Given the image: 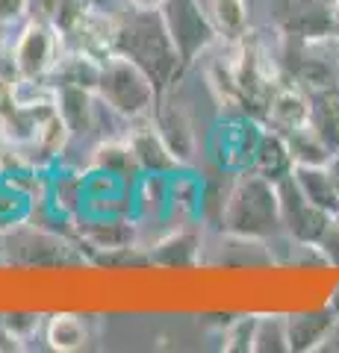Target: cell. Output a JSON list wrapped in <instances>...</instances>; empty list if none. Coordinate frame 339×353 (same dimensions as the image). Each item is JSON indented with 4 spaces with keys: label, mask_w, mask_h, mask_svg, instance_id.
Returning <instances> with one entry per match:
<instances>
[{
    "label": "cell",
    "mask_w": 339,
    "mask_h": 353,
    "mask_svg": "<svg viewBox=\"0 0 339 353\" xmlns=\"http://www.w3.org/2000/svg\"><path fill=\"white\" fill-rule=\"evenodd\" d=\"M292 176L298 183V189L307 194V201L316 203L319 209H325L327 215L339 212V194H336V183L331 174V165L327 168H310V165H295Z\"/></svg>",
    "instance_id": "cell-21"
},
{
    "label": "cell",
    "mask_w": 339,
    "mask_h": 353,
    "mask_svg": "<svg viewBox=\"0 0 339 353\" xmlns=\"http://www.w3.org/2000/svg\"><path fill=\"white\" fill-rule=\"evenodd\" d=\"M331 21H333L336 36H339V0H331Z\"/></svg>",
    "instance_id": "cell-31"
},
{
    "label": "cell",
    "mask_w": 339,
    "mask_h": 353,
    "mask_svg": "<svg viewBox=\"0 0 339 353\" xmlns=\"http://www.w3.org/2000/svg\"><path fill=\"white\" fill-rule=\"evenodd\" d=\"M257 318H236L224 333V350H251L254 347Z\"/></svg>",
    "instance_id": "cell-27"
},
{
    "label": "cell",
    "mask_w": 339,
    "mask_h": 353,
    "mask_svg": "<svg viewBox=\"0 0 339 353\" xmlns=\"http://www.w3.org/2000/svg\"><path fill=\"white\" fill-rule=\"evenodd\" d=\"M39 315H9L6 321H3V327L12 333L18 341H27L32 333H39Z\"/></svg>",
    "instance_id": "cell-29"
},
{
    "label": "cell",
    "mask_w": 339,
    "mask_h": 353,
    "mask_svg": "<svg viewBox=\"0 0 339 353\" xmlns=\"http://www.w3.org/2000/svg\"><path fill=\"white\" fill-rule=\"evenodd\" d=\"M218 224H222V233L233 239L271 241V236L283 233L278 183H271L254 171L236 174L233 185L224 194Z\"/></svg>",
    "instance_id": "cell-1"
},
{
    "label": "cell",
    "mask_w": 339,
    "mask_h": 353,
    "mask_svg": "<svg viewBox=\"0 0 339 353\" xmlns=\"http://www.w3.org/2000/svg\"><path fill=\"white\" fill-rule=\"evenodd\" d=\"M133 12H159L166 0H127Z\"/></svg>",
    "instance_id": "cell-30"
},
{
    "label": "cell",
    "mask_w": 339,
    "mask_h": 353,
    "mask_svg": "<svg viewBox=\"0 0 339 353\" xmlns=\"http://www.w3.org/2000/svg\"><path fill=\"white\" fill-rule=\"evenodd\" d=\"M95 94L124 121L151 118L159 101V88L151 80V74L124 53H109L104 59Z\"/></svg>",
    "instance_id": "cell-3"
},
{
    "label": "cell",
    "mask_w": 339,
    "mask_h": 353,
    "mask_svg": "<svg viewBox=\"0 0 339 353\" xmlns=\"http://www.w3.org/2000/svg\"><path fill=\"white\" fill-rule=\"evenodd\" d=\"M204 212V176L189 168H180L168 176V236L192 227Z\"/></svg>",
    "instance_id": "cell-13"
},
{
    "label": "cell",
    "mask_w": 339,
    "mask_h": 353,
    "mask_svg": "<svg viewBox=\"0 0 339 353\" xmlns=\"http://www.w3.org/2000/svg\"><path fill=\"white\" fill-rule=\"evenodd\" d=\"M62 32H65L68 48L86 50L97 59H106L109 53H115L118 21L92 3H80L74 9V15L68 18V24L62 27Z\"/></svg>",
    "instance_id": "cell-8"
},
{
    "label": "cell",
    "mask_w": 339,
    "mask_h": 353,
    "mask_svg": "<svg viewBox=\"0 0 339 353\" xmlns=\"http://www.w3.org/2000/svg\"><path fill=\"white\" fill-rule=\"evenodd\" d=\"M310 97H313V130L339 157V88L316 92Z\"/></svg>",
    "instance_id": "cell-24"
},
{
    "label": "cell",
    "mask_w": 339,
    "mask_h": 353,
    "mask_svg": "<svg viewBox=\"0 0 339 353\" xmlns=\"http://www.w3.org/2000/svg\"><path fill=\"white\" fill-rule=\"evenodd\" d=\"M262 121H266V127L278 130V132H292V130L310 127L313 124L310 92H304L298 83H280L269 97Z\"/></svg>",
    "instance_id": "cell-14"
},
{
    "label": "cell",
    "mask_w": 339,
    "mask_h": 353,
    "mask_svg": "<svg viewBox=\"0 0 339 353\" xmlns=\"http://www.w3.org/2000/svg\"><path fill=\"white\" fill-rule=\"evenodd\" d=\"M32 201L30 194H24L12 180H6L0 174V233H9L18 224H27Z\"/></svg>",
    "instance_id": "cell-25"
},
{
    "label": "cell",
    "mask_w": 339,
    "mask_h": 353,
    "mask_svg": "<svg viewBox=\"0 0 339 353\" xmlns=\"http://www.w3.org/2000/svg\"><path fill=\"white\" fill-rule=\"evenodd\" d=\"M124 139H127L130 150H133V159L142 174H174L183 168L180 159L174 157L171 148L166 145V139L159 136L154 118L130 121Z\"/></svg>",
    "instance_id": "cell-12"
},
{
    "label": "cell",
    "mask_w": 339,
    "mask_h": 353,
    "mask_svg": "<svg viewBox=\"0 0 339 353\" xmlns=\"http://www.w3.org/2000/svg\"><path fill=\"white\" fill-rule=\"evenodd\" d=\"M336 318L331 315H289L287 333H289V350H316L333 330Z\"/></svg>",
    "instance_id": "cell-23"
},
{
    "label": "cell",
    "mask_w": 339,
    "mask_h": 353,
    "mask_svg": "<svg viewBox=\"0 0 339 353\" xmlns=\"http://www.w3.org/2000/svg\"><path fill=\"white\" fill-rule=\"evenodd\" d=\"M316 253H319L325 262H331L339 268V212L331 215V221H327L322 239L316 241Z\"/></svg>",
    "instance_id": "cell-28"
},
{
    "label": "cell",
    "mask_w": 339,
    "mask_h": 353,
    "mask_svg": "<svg viewBox=\"0 0 339 353\" xmlns=\"http://www.w3.org/2000/svg\"><path fill=\"white\" fill-rule=\"evenodd\" d=\"M115 53H124V57L139 62L151 74V80L157 83L159 94L171 92V85L180 77V68L186 65L159 12H133L130 21L118 24Z\"/></svg>",
    "instance_id": "cell-2"
},
{
    "label": "cell",
    "mask_w": 339,
    "mask_h": 353,
    "mask_svg": "<svg viewBox=\"0 0 339 353\" xmlns=\"http://www.w3.org/2000/svg\"><path fill=\"white\" fill-rule=\"evenodd\" d=\"M278 27L301 41H327L336 36L331 3H322V0H280Z\"/></svg>",
    "instance_id": "cell-11"
},
{
    "label": "cell",
    "mask_w": 339,
    "mask_h": 353,
    "mask_svg": "<svg viewBox=\"0 0 339 353\" xmlns=\"http://www.w3.org/2000/svg\"><path fill=\"white\" fill-rule=\"evenodd\" d=\"M65 50H68V41H65L62 27L53 24L50 18L30 15L12 41L15 80L18 77L21 80H48Z\"/></svg>",
    "instance_id": "cell-4"
},
{
    "label": "cell",
    "mask_w": 339,
    "mask_h": 353,
    "mask_svg": "<svg viewBox=\"0 0 339 353\" xmlns=\"http://www.w3.org/2000/svg\"><path fill=\"white\" fill-rule=\"evenodd\" d=\"M104 59L92 57L86 50L68 48L57 62V68L50 71L48 80L53 85H71V88H86V92H97V80H101Z\"/></svg>",
    "instance_id": "cell-15"
},
{
    "label": "cell",
    "mask_w": 339,
    "mask_h": 353,
    "mask_svg": "<svg viewBox=\"0 0 339 353\" xmlns=\"http://www.w3.org/2000/svg\"><path fill=\"white\" fill-rule=\"evenodd\" d=\"M278 197H280L283 233H287L289 239H295L298 245H304V248H316V241L322 239L331 215L307 201V194L298 189V183H295L292 174L278 180Z\"/></svg>",
    "instance_id": "cell-7"
},
{
    "label": "cell",
    "mask_w": 339,
    "mask_h": 353,
    "mask_svg": "<svg viewBox=\"0 0 339 353\" xmlns=\"http://www.w3.org/2000/svg\"><path fill=\"white\" fill-rule=\"evenodd\" d=\"M331 174H333V183H336V194H339V157L331 162Z\"/></svg>",
    "instance_id": "cell-32"
},
{
    "label": "cell",
    "mask_w": 339,
    "mask_h": 353,
    "mask_svg": "<svg viewBox=\"0 0 339 353\" xmlns=\"http://www.w3.org/2000/svg\"><path fill=\"white\" fill-rule=\"evenodd\" d=\"M154 124L159 130V136L166 139V145L171 148V153L180 159L183 168H192L198 162L201 153V141H198V130H195V121L189 115L180 101H171L168 92L159 94L157 109H154Z\"/></svg>",
    "instance_id": "cell-9"
},
{
    "label": "cell",
    "mask_w": 339,
    "mask_h": 353,
    "mask_svg": "<svg viewBox=\"0 0 339 353\" xmlns=\"http://www.w3.org/2000/svg\"><path fill=\"white\" fill-rule=\"evenodd\" d=\"M262 132H266V127L254 115H231L218 121L210 136V157L227 174L251 171L262 141Z\"/></svg>",
    "instance_id": "cell-6"
},
{
    "label": "cell",
    "mask_w": 339,
    "mask_h": 353,
    "mask_svg": "<svg viewBox=\"0 0 339 353\" xmlns=\"http://www.w3.org/2000/svg\"><path fill=\"white\" fill-rule=\"evenodd\" d=\"M333 309L339 312V289H336V294H333Z\"/></svg>",
    "instance_id": "cell-33"
},
{
    "label": "cell",
    "mask_w": 339,
    "mask_h": 353,
    "mask_svg": "<svg viewBox=\"0 0 339 353\" xmlns=\"http://www.w3.org/2000/svg\"><path fill=\"white\" fill-rule=\"evenodd\" d=\"M206 12L218 32V41L231 44L248 36L251 27V9L248 0H206Z\"/></svg>",
    "instance_id": "cell-20"
},
{
    "label": "cell",
    "mask_w": 339,
    "mask_h": 353,
    "mask_svg": "<svg viewBox=\"0 0 339 353\" xmlns=\"http://www.w3.org/2000/svg\"><path fill=\"white\" fill-rule=\"evenodd\" d=\"M260 353L269 350H289V333H287V318L280 315H262L257 318V330H254V347Z\"/></svg>",
    "instance_id": "cell-26"
},
{
    "label": "cell",
    "mask_w": 339,
    "mask_h": 353,
    "mask_svg": "<svg viewBox=\"0 0 339 353\" xmlns=\"http://www.w3.org/2000/svg\"><path fill=\"white\" fill-rule=\"evenodd\" d=\"M74 233L97 253H118L139 248V224L133 215H80Z\"/></svg>",
    "instance_id": "cell-10"
},
{
    "label": "cell",
    "mask_w": 339,
    "mask_h": 353,
    "mask_svg": "<svg viewBox=\"0 0 339 353\" xmlns=\"http://www.w3.org/2000/svg\"><path fill=\"white\" fill-rule=\"evenodd\" d=\"M292 168H295V165H292V157H289V148H287L283 132L266 127L251 171L260 174V176H266V180H271V183H278V180H283V176H289Z\"/></svg>",
    "instance_id": "cell-19"
},
{
    "label": "cell",
    "mask_w": 339,
    "mask_h": 353,
    "mask_svg": "<svg viewBox=\"0 0 339 353\" xmlns=\"http://www.w3.org/2000/svg\"><path fill=\"white\" fill-rule=\"evenodd\" d=\"M0 145H3V132H0Z\"/></svg>",
    "instance_id": "cell-34"
},
{
    "label": "cell",
    "mask_w": 339,
    "mask_h": 353,
    "mask_svg": "<svg viewBox=\"0 0 339 353\" xmlns=\"http://www.w3.org/2000/svg\"><path fill=\"white\" fill-rule=\"evenodd\" d=\"M57 109L71 127V136H89L95 132V115H97V94L86 88L57 85Z\"/></svg>",
    "instance_id": "cell-16"
},
{
    "label": "cell",
    "mask_w": 339,
    "mask_h": 353,
    "mask_svg": "<svg viewBox=\"0 0 339 353\" xmlns=\"http://www.w3.org/2000/svg\"><path fill=\"white\" fill-rule=\"evenodd\" d=\"M287 139V148H289V157H292V165H310V168H327L336 153L325 145V139L319 132L310 127H301V130H292V132H283Z\"/></svg>",
    "instance_id": "cell-22"
},
{
    "label": "cell",
    "mask_w": 339,
    "mask_h": 353,
    "mask_svg": "<svg viewBox=\"0 0 339 353\" xmlns=\"http://www.w3.org/2000/svg\"><path fill=\"white\" fill-rule=\"evenodd\" d=\"M159 15L186 65L204 57L218 41V32L210 21V12H206V0H166Z\"/></svg>",
    "instance_id": "cell-5"
},
{
    "label": "cell",
    "mask_w": 339,
    "mask_h": 353,
    "mask_svg": "<svg viewBox=\"0 0 339 353\" xmlns=\"http://www.w3.org/2000/svg\"><path fill=\"white\" fill-rule=\"evenodd\" d=\"M41 333H45L48 347L57 350V353H77V350H83L86 345H89V339H92L86 321L74 312L50 315L45 321V327H41Z\"/></svg>",
    "instance_id": "cell-18"
},
{
    "label": "cell",
    "mask_w": 339,
    "mask_h": 353,
    "mask_svg": "<svg viewBox=\"0 0 339 353\" xmlns=\"http://www.w3.org/2000/svg\"><path fill=\"white\" fill-rule=\"evenodd\" d=\"M86 168H101V171H113L124 180L136 183L142 171L133 159V150H130L127 139H97V145L89 150V162Z\"/></svg>",
    "instance_id": "cell-17"
}]
</instances>
